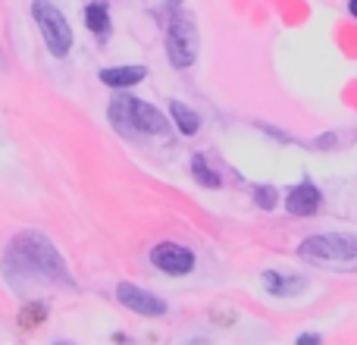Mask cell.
Instances as JSON below:
<instances>
[{
	"mask_svg": "<svg viewBox=\"0 0 357 345\" xmlns=\"http://www.w3.org/2000/svg\"><path fill=\"white\" fill-rule=\"evenodd\" d=\"M320 204H323V195L310 179H301V182L285 195V210H289L291 216H314L317 210H320Z\"/></svg>",
	"mask_w": 357,
	"mask_h": 345,
	"instance_id": "8",
	"label": "cell"
},
{
	"mask_svg": "<svg viewBox=\"0 0 357 345\" xmlns=\"http://www.w3.org/2000/svg\"><path fill=\"white\" fill-rule=\"evenodd\" d=\"M151 260H154L157 270L169 273V277H185V273L195 270V251L178 245V242H160L151 251Z\"/></svg>",
	"mask_w": 357,
	"mask_h": 345,
	"instance_id": "6",
	"label": "cell"
},
{
	"mask_svg": "<svg viewBox=\"0 0 357 345\" xmlns=\"http://www.w3.org/2000/svg\"><path fill=\"white\" fill-rule=\"evenodd\" d=\"M304 260L320 267H335L342 273L357 270V235L348 233H320V235H307L298 248Z\"/></svg>",
	"mask_w": 357,
	"mask_h": 345,
	"instance_id": "2",
	"label": "cell"
},
{
	"mask_svg": "<svg viewBox=\"0 0 357 345\" xmlns=\"http://www.w3.org/2000/svg\"><path fill=\"white\" fill-rule=\"evenodd\" d=\"M348 13H351V16L357 19V0H348Z\"/></svg>",
	"mask_w": 357,
	"mask_h": 345,
	"instance_id": "17",
	"label": "cell"
},
{
	"mask_svg": "<svg viewBox=\"0 0 357 345\" xmlns=\"http://www.w3.org/2000/svg\"><path fill=\"white\" fill-rule=\"evenodd\" d=\"M169 113H173V123L178 126L182 135H195V132L201 129V117H197L188 104H182V101H173V104H169Z\"/></svg>",
	"mask_w": 357,
	"mask_h": 345,
	"instance_id": "11",
	"label": "cell"
},
{
	"mask_svg": "<svg viewBox=\"0 0 357 345\" xmlns=\"http://www.w3.org/2000/svg\"><path fill=\"white\" fill-rule=\"evenodd\" d=\"M44 314H47V311H44V304H31V308H22V314H19V327H38V323L44 321Z\"/></svg>",
	"mask_w": 357,
	"mask_h": 345,
	"instance_id": "15",
	"label": "cell"
},
{
	"mask_svg": "<svg viewBox=\"0 0 357 345\" xmlns=\"http://www.w3.org/2000/svg\"><path fill=\"white\" fill-rule=\"evenodd\" d=\"M264 286H266V292L270 295H295L298 289L304 286V279L301 277H282V273H276V270H266L264 273Z\"/></svg>",
	"mask_w": 357,
	"mask_h": 345,
	"instance_id": "10",
	"label": "cell"
},
{
	"mask_svg": "<svg viewBox=\"0 0 357 345\" xmlns=\"http://www.w3.org/2000/svg\"><path fill=\"white\" fill-rule=\"evenodd\" d=\"M148 75L144 66H110V69H100V82L110 88H129L138 85V82Z\"/></svg>",
	"mask_w": 357,
	"mask_h": 345,
	"instance_id": "9",
	"label": "cell"
},
{
	"mask_svg": "<svg viewBox=\"0 0 357 345\" xmlns=\"http://www.w3.org/2000/svg\"><path fill=\"white\" fill-rule=\"evenodd\" d=\"M85 25L94 31V35L104 38L110 31V13H107L104 3H88L85 6Z\"/></svg>",
	"mask_w": 357,
	"mask_h": 345,
	"instance_id": "12",
	"label": "cell"
},
{
	"mask_svg": "<svg viewBox=\"0 0 357 345\" xmlns=\"http://www.w3.org/2000/svg\"><path fill=\"white\" fill-rule=\"evenodd\" d=\"M167 54L169 63L178 69H188L197 57V29H195V19L191 13L176 10L173 19L167 25Z\"/></svg>",
	"mask_w": 357,
	"mask_h": 345,
	"instance_id": "5",
	"label": "cell"
},
{
	"mask_svg": "<svg viewBox=\"0 0 357 345\" xmlns=\"http://www.w3.org/2000/svg\"><path fill=\"white\" fill-rule=\"evenodd\" d=\"M116 298H119V304H123V308L135 311V314H144V317H160V314H167V302H163V298H157L154 292H148V289H142V286H135V283H119Z\"/></svg>",
	"mask_w": 357,
	"mask_h": 345,
	"instance_id": "7",
	"label": "cell"
},
{
	"mask_svg": "<svg viewBox=\"0 0 357 345\" xmlns=\"http://www.w3.org/2000/svg\"><path fill=\"white\" fill-rule=\"evenodd\" d=\"M320 339H323L320 333H301V336H298V345H317Z\"/></svg>",
	"mask_w": 357,
	"mask_h": 345,
	"instance_id": "16",
	"label": "cell"
},
{
	"mask_svg": "<svg viewBox=\"0 0 357 345\" xmlns=\"http://www.w3.org/2000/svg\"><path fill=\"white\" fill-rule=\"evenodd\" d=\"M6 260H10L13 270L31 273L38 279H47V283H63L73 286V277H69L66 260L60 258V251L54 248V242L44 233H19L16 239L10 242V251H6Z\"/></svg>",
	"mask_w": 357,
	"mask_h": 345,
	"instance_id": "1",
	"label": "cell"
},
{
	"mask_svg": "<svg viewBox=\"0 0 357 345\" xmlns=\"http://www.w3.org/2000/svg\"><path fill=\"white\" fill-rule=\"evenodd\" d=\"M31 16H35L38 31H41L50 54L66 57L69 47H73V29H69L66 16L60 13V6H54L50 0H35V3H31Z\"/></svg>",
	"mask_w": 357,
	"mask_h": 345,
	"instance_id": "4",
	"label": "cell"
},
{
	"mask_svg": "<svg viewBox=\"0 0 357 345\" xmlns=\"http://www.w3.org/2000/svg\"><path fill=\"white\" fill-rule=\"evenodd\" d=\"M254 204L264 207V210H273L279 204L276 189H273V185H254Z\"/></svg>",
	"mask_w": 357,
	"mask_h": 345,
	"instance_id": "14",
	"label": "cell"
},
{
	"mask_svg": "<svg viewBox=\"0 0 357 345\" xmlns=\"http://www.w3.org/2000/svg\"><path fill=\"white\" fill-rule=\"evenodd\" d=\"M110 119L119 129L144 132V135H167L169 132V123L163 119V113L157 110L154 104H144V101L129 98V94H116V98H113Z\"/></svg>",
	"mask_w": 357,
	"mask_h": 345,
	"instance_id": "3",
	"label": "cell"
},
{
	"mask_svg": "<svg viewBox=\"0 0 357 345\" xmlns=\"http://www.w3.org/2000/svg\"><path fill=\"white\" fill-rule=\"evenodd\" d=\"M191 176H195L201 185H207V189H220V185H222V179L216 176L213 170H210V163L204 161L201 154H195V157H191Z\"/></svg>",
	"mask_w": 357,
	"mask_h": 345,
	"instance_id": "13",
	"label": "cell"
},
{
	"mask_svg": "<svg viewBox=\"0 0 357 345\" xmlns=\"http://www.w3.org/2000/svg\"><path fill=\"white\" fill-rule=\"evenodd\" d=\"M169 3H173V6H178V0H169Z\"/></svg>",
	"mask_w": 357,
	"mask_h": 345,
	"instance_id": "18",
	"label": "cell"
}]
</instances>
